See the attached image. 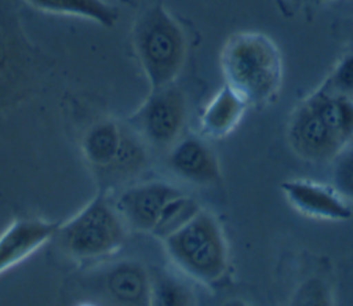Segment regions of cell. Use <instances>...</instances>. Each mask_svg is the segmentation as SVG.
Listing matches in <instances>:
<instances>
[{"mask_svg":"<svg viewBox=\"0 0 353 306\" xmlns=\"http://www.w3.org/2000/svg\"><path fill=\"white\" fill-rule=\"evenodd\" d=\"M58 226L39 218L14 221L0 234V274L52 240Z\"/></svg>","mask_w":353,"mask_h":306,"instance_id":"11","label":"cell"},{"mask_svg":"<svg viewBox=\"0 0 353 306\" xmlns=\"http://www.w3.org/2000/svg\"><path fill=\"white\" fill-rule=\"evenodd\" d=\"M291 3H295V4H299V3H302L303 0H290Z\"/></svg>","mask_w":353,"mask_h":306,"instance_id":"22","label":"cell"},{"mask_svg":"<svg viewBox=\"0 0 353 306\" xmlns=\"http://www.w3.org/2000/svg\"><path fill=\"white\" fill-rule=\"evenodd\" d=\"M128 230L114 201L98 194L74 216L59 225L54 238L68 255L85 261L119 251Z\"/></svg>","mask_w":353,"mask_h":306,"instance_id":"4","label":"cell"},{"mask_svg":"<svg viewBox=\"0 0 353 306\" xmlns=\"http://www.w3.org/2000/svg\"><path fill=\"white\" fill-rule=\"evenodd\" d=\"M124 131L125 124L114 120H102L92 124L83 136V156L102 179H106L116 161Z\"/></svg>","mask_w":353,"mask_h":306,"instance_id":"13","label":"cell"},{"mask_svg":"<svg viewBox=\"0 0 353 306\" xmlns=\"http://www.w3.org/2000/svg\"><path fill=\"white\" fill-rule=\"evenodd\" d=\"M132 44L150 90L175 83L186 58V37L160 1L137 17Z\"/></svg>","mask_w":353,"mask_h":306,"instance_id":"2","label":"cell"},{"mask_svg":"<svg viewBox=\"0 0 353 306\" xmlns=\"http://www.w3.org/2000/svg\"><path fill=\"white\" fill-rule=\"evenodd\" d=\"M285 200L302 215L324 221H346L352 216L349 201L335 189L306 181L290 179L280 185Z\"/></svg>","mask_w":353,"mask_h":306,"instance_id":"10","label":"cell"},{"mask_svg":"<svg viewBox=\"0 0 353 306\" xmlns=\"http://www.w3.org/2000/svg\"><path fill=\"white\" fill-rule=\"evenodd\" d=\"M188 117L185 94L175 83L150 90L127 124L149 147L170 149L183 131Z\"/></svg>","mask_w":353,"mask_h":306,"instance_id":"5","label":"cell"},{"mask_svg":"<svg viewBox=\"0 0 353 306\" xmlns=\"http://www.w3.org/2000/svg\"><path fill=\"white\" fill-rule=\"evenodd\" d=\"M287 135L294 152L299 157L314 163L332 161L347 146L321 119L309 98L292 113Z\"/></svg>","mask_w":353,"mask_h":306,"instance_id":"6","label":"cell"},{"mask_svg":"<svg viewBox=\"0 0 353 306\" xmlns=\"http://www.w3.org/2000/svg\"><path fill=\"white\" fill-rule=\"evenodd\" d=\"M167 168L185 182L208 186L221 181V167L210 145L199 136L179 138L165 157Z\"/></svg>","mask_w":353,"mask_h":306,"instance_id":"9","label":"cell"},{"mask_svg":"<svg viewBox=\"0 0 353 306\" xmlns=\"http://www.w3.org/2000/svg\"><path fill=\"white\" fill-rule=\"evenodd\" d=\"M30 52L8 6L0 0V94L10 92L26 77Z\"/></svg>","mask_w":353,"mask_h":306,"instance_id":"12","label":"cell"},{"mask_svg":"<svg viewBox=\"0 0 353 306\" xmlns=\"http://www.w3.org/2000/svg\"><path fill=\"white\" fill-rule=\"evenodd\" d=\"M320 87L332 95L353 98V48L338 59Z\"/></svg>","mask_w":353,"mask_h":306,"instance_id":"17","label":"cell"},{"mask_svg":"<svg viewBox=\"0 0 353 306\" xmlns=\"http://www.w3.org/2000/svg\"><path fill=\"white\" fill-rule=\"evenodd\" d=\"M152 284V303L163 306H182L192 305L194 295L192 289L179 278L164 273L156 272L150 274Z\"/></svg>","mask_w":353,"mask_h":306,"instance_id":"16","label":"cell"},{"mask_svg":"<svg viewBox=\"0 0 353 306\" xmlns=\"http://www.w3.org/2000/svg\"><path fill=\"white\" fill-rule=\"evenodd\" d=\"M323 299H327V296L325 289L321 287V284L316 281H309L303 288H301L296 302L305 305H323L325 303Z\"/></svg>","mask_w":353,"mask_h":306,"instance_id":"19","label":"cell"},{"mask_svg":"<svg viewBox=\"0 0 353 306\" xmlns=\"http://www.w3.org/2000/svg\"><path fill=\"white\" fill-rule=\"evenodd\" d=\"M248 106L236 90L223 83L201 112V132L210 138L226 136L239 125Z\"/></svg>","mask_w":353,"mask_h":306,"instance_id":"14","label":"cell"},{"mask_svg":"<svg viewBox=\"0 0 353 306\" xmlns=\"http://www.w3.org/2000/svg\"><path fill=\"white\" fill-rule=\"evenodd\" d=\"M225 84L236 90L248 105L272 102L283 83V58L277 44L261 32L233 33L219 57Z\"/></svg>","mask_w":353,"mask_h":306,"instance_id":"1","label":"cell"},{"mask_svg":"<svg viewBox=\"0 0 353 306\" xmlns=\"http://www.w3.org/2000/svg\"><path fill=\"white\" fill-rule=\"evenodd\" d=\"M161 240L172 263L188 277L215 284L225 276L229 265L228 245L222 227L211 212L200 208Z\"/></svg>","mask_w":353,"mask_h":306,"instance_id":"3","label":"cell"},{"mask_svg":"<svg viewBox=\"0 0 353 306\" xmlns=\"http://www.w3.org/2000/svg\"><path fill=\"white\" fill-rule=\"evenodd\" d=\"M313 1H317V3H327V1H335V0H313Z\"/></svg>","mask_w":353,"mask_h":306,"instance_id":"21","label":"cell"},{"mask_svg":"<svg viewBox=\"0 0 353 306\" xmlns=\"http://www.w3.org/2000/svg\"><path fill=\"white\" fill-rule=\"evenodd\" d=\"M36 10L85 18L103 28L113 26L119 19L117 8L105 0H23Z\"/></svg>","mask_w":353,"mask_h":306,"instance_id":"15","label":"cell"},{"mask_svg":"<svg viewBox=\"0 0 353 306\" xmlns=\"http://www.w3.org/2000/svg\"><path fill=\"white\" fill-rule=\"evenodd\" d=\"M95 292L106 302L124 306L152 303L150 273L134 261H121L105 267L94 277Z\"/></svg>","mask_w":353,"mask_h":306,"instance_id":"8","label":"cell"},{"mask_svg":"<svg viewBox=\"0 0 353 306\" xmlns=\"http://www.w3.org/2000/svg\"><path fill=\"white\" fill-rule=\"evenodd\" d=\"M183 192L176 186L163 182H142L124 189L114 200L128 229L153 234L164 211Z\"/></svg>","mask_w":353,"mask_h":306,"instance_id":"7","label":"cell"},{"mask_svg":"<svg viewBox=\"0 0 353 306\" xmlns=\"http://www.w3.org/2000/svg\"><path fill=\"white\" fill-rule=\"evenodd\" d=\"M347 36H349L350 43L353 44V19L350 21V25H349V29H347Z\"/></svg>","mask_w":353,"mask_h":306,"instance_id":"20","label":"cell"},{"mask_svg":"<svg viewBox=\"0 0 353 306\" xmlns=\"http://www.w3.org/2000/svg\"><path fill=\"white\" fill-rule=\"evenodd\" d=\"M332 161L334 189L347 201H353V146H345Z\"/></svg>","mask_w":353,"mask_h":306,"instance_id":"18","label":"cell"}]
</instances>
